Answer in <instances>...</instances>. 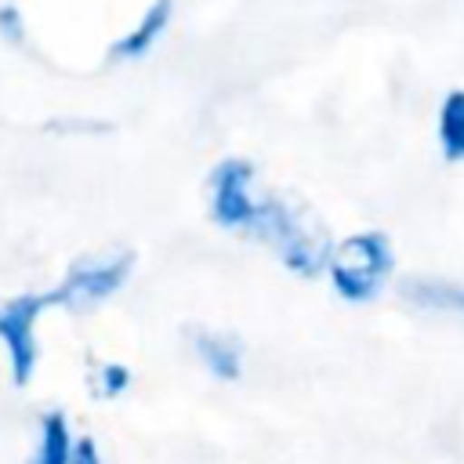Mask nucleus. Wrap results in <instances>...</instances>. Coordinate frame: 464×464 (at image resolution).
<instances>
[{"label": "nucleus", "mask_w": 464, "mask_h": 464, "mask_svg": "<svg viewBox=\"0 0 464 464\" xmlns=\"http://www.w3.org/2000/svg\"><path fill=\"white\" fill-rule=\"evenodd\" d=\"M250 239L268 246L276 261L297 279H319L326 268L330 246H334L326 225L304 203H294L279 192H268L261 221Z\"/></svg>", "instance_id": "1"}, {"label": "nucleus", "mask_w": 464, "mask_h": 464, "mask_svg": "<svg viewBox=\"0 0 464 464\" xmlns=\"http://www.w3.org/2000/svg\"><path fill=\"white\" fill-rule=\"evenodd\" d=\"M395 276V243L384 228H355L334 239L323 279L344 304H373Z\"/></svg>", "instance_id": "2"}, {"label": "nucleus", "mask_w": 464, "mask_h": 464, "mask_svg": "<svg viewBox=\"0 0 464 464\" xmlns=\"http://www.w3.org/2000/svg\"><path fill=\"white\" fill-rule=\"evenodd\" d=\"M265 199H268V188H261L257 163L246 156H221L203 178L207 221L228 236L250 239L261 221Z\"/></svg>", "instance_id": "3"}, {"label": "nucleus", "mask_w": 464, "mask_h": 464, "mask_svg": "<svg viewBox=\"0 0 464 464\" xmlns=\"http://www.w3.org/2000/svg\"><path fill=\"white\" fill-rule=\"evenodd\" d=\"M134 250L112 246V250H91L65 265L54 286H47L51 308L69 315H87L102 304H109L134 276Z\"/></svg>", "instance_id": "4"}, {"label": "nucleus", "mask_w": 464, "mask_h": 464, "mask_svg": "<svg viewBox=\"0 0 464 464\" xmlns=\"http://www.w3.org/2000/svg\"><path fill=\"white\" fill-rule=\"evenodd\" d=\"M54 312L47 290H22L0 301V352L14 388H29L40 370V323Z\"/></svg>", "instance_id": "5"}, {"label": "nucleus", "mask_w": 464, "mask_h": 464, "mask_svg": "<svg viewBox=\"0 0 464 464\" xmlns=\"http://www.w3.org/2000/svg\"><path fill=\"white\" fill-rule=\"evenodd\" d=\"M174 11H178L174 0H149L141 7V14L112 36V44L105 47V62L109 65H130V62L149 58L160 47V40L167 36V29L174 22Z\"/></svg>", "instance_id": "6"}, {"label": "nucleus", "mask_w": 464, "mask_h": 464, "mask_svg": "<svg viewBox=\"0 0 464 464\" xmlns=\"http://www.w3.org/2000/svg\"><path fill=\"white\" fill-rule=\"evenodd\" d=\"M188 348H192V359L199 362V370L218 384H236L246 370V348L228 330L196 326L188 334Z\"/></svg>", "instance_id": "7"}, {"label": "nucleus", "mask_w": 464, "mask_h": 464, "mask_svg": "<svg viewBox=\"0 0 464 464\" xmlns=\"http://www.w3.org/2000/svg\"><path fill=\"white\" fill-rule=\"evenodd\" d=\"M399 301L420 315L464 319V279L453 276H402L395 286Z\"/></svg>", "instance_id": "8"}, {"label": "nucleus", "mask_w": 464, "mask_h": 464, "mask_svg": "<svg viewBox=\"0 0 464 464\" xmlns=\"http://www.w3.org/2000/svg\"><path fill=\"white\" fill-rule=\"evenodd\" d=\"M72 439H76V431H72V420L65 410H58V406L40 410L25 464H69Z\"/></svg>", "instance_id": "9"}, {"label": "nucleus", "mask_w": 464, "mask_h": 464, "mask_svg": "<svg viewBox=\"0 0 464 464\" xmlns=\"http://www.w3.org/2000/svg\"><path fill=\"white\" fill-rule=\"evenodd\" d=\"M435 145L446 163H464V87H450L435 105Z\"/></svg>", "instance_id": "10"}, {"label": "nucleus", "mask_w": 464, "mask_h": 464, "mask_svg": "<svg viewBox=\"0 0 464 464\" xmlns=\"http://www.w3.org/2000/svg\"><path fill=\"white\" fill-rule=\"evenodd\" d=\"M87 388L94 399H123L130 388H134V370L120 359H94L91 370H87Z\"/></svg>", "instance_id": "11"}, {"label": "nucleus", "mask_w": 464, "mask_h": 464, "mask_svg": "<svg viewBox=\"0 0 464 464\" xmlns=\"http://www.w3.org/2000/svg\"><path fill=\"white\" fill-rule=\"evenodd\" d=\"M0 44L4 47L29 44V14L18 0H0Z\"/></svg>", "instance_id": "12"}, {"label": "nucleus", "mask_w": 464, "mask_h": 464, "mask_svg": "<svg viewBox=\"0 0 464 464\" xmlns=\"http://www.w3.org/2000/svg\"><path fill=\"white\" fill-rule=\"evenodd\" d=\"M69 464H109V460H105V450H102V442H98L94 435L76 431V439H72V453H69Z\"/></svg>", "instance_id": "13"}, {"label": "nucleus", "mask_w": 464, "mask_h": 464, "mask_svg": "<svg viewBox=\"0 0 464 464\" xmlns=\"http://www.w3.org/2000/svg\"><path fill=\"white\" fill-rule=\"evenodd\" d=\"M47 130H62V134H102V130H109V123H98V120H83V116H76V120H54V123H47Z\"/></svg>", "instance_id": "14"}]
</instances>
